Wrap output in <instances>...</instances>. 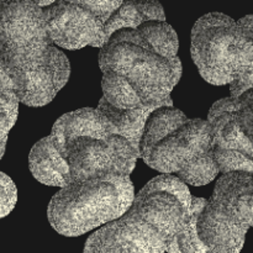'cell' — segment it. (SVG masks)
Segmentation results:
<instances>
[{"instance_id": "18", "label": "cell", "mask_w": 253, "mask_h": 253, "mask_svg": "<svg viewBox=\"0 0 253 253\" xmlns=\"http://www.w3.org/2000/svg\"><path fill=\"white\" fill-rule=\"evenodd\" d=\"M207 253H240V251H226V250H219V249H212L208 250Z\"/></svg>"}, {"instance_id": "7", "label": "cell", "mask_w": 253, "mask_h": 253, "mask_svg": "<svg viewBox=\"0 0 253 253\" xmlns=\"http://www.w3.org/2000/svg\"><path fill=\"white\" fill-rule=\"evenodd\" d=\"M137 158H140V153L121 136L78 137L64 151V160L68 166V184L89 177H130Z\"/></svg>"}, {"instance_id": "2", "label": "cell", "mask_w": 253, "mask_h": 253, "mask_svg": "<svg viewBox=\"0 0 253 253\" xmlns=\"http://www.w3.org/2000/svg\"><path fill=\"white\" fill-rule=\"evenodd\" d=\"M192 195L174 175L153 178L121 217L96 230L83 253H165L190 219Z\"/></svg>"}, {"instance_id": "14", "label": "cell", "mask_w": 253, "mask_h": 253, "mask_svg": "<svg viewBox=\"0 0 253 253\" xmlns=\"http://www.w3.org/2000/svg\"><path fill=\"white\" fill-rule=\"evenodd\" d=\"M207 204V199L192 197L190 204V219L187 226L174 237L170 246L168 247V253H207L208 247L203 244L198 237L197 232V217L203 207Z\"/></svg>"}, {"instance_id": "1", "label": "cell", "mask_w": 253, "mask_h": 253, "mask_svg": "<svg viewBox=\"0 0 253 253\" xmlns=\"http://www.w3.org/2000/svg\"><path fill=\"white\" fill-rule=\"evenodd\" d=\"M178 36L167 22H145L116 31L100 48L103 98L120 110L173 106V88L182 77Z\"/></svg>"}, {"instance_id": "6", "label": "cell", "mask_w": 253, "mask_h": 253, "mask_svg": "<svg viewBox=\"0 0 253 253\" xmlns=\"http://www.w3.org/2000/svg\"><path fill=\"white\" fill-rule=\"evenodd\" d=\"M123 1H53L43 7L47 32L54 46L79 49L85 46L101 48L106 39L105 27Z\"/></svg>"}, {"instance_id": "13", "label": "cell", "mask_w": 253, "mask_h": 253, "mask_svg": "<svg viewBox=\"0 0 253 253\" xmlns=\"http://www.w3.org/2000/svg\"><path fill=\"white\" fill-rule=\"evenodd\" d=\"M166 22L163 7L157 1H123L121 6L108 20L106 39L123 29H137L145 22Z\"/></svg>"}, {"instance_id": "5", "label": "cell", "mask_w": 253, "mask_h": 253, "mask_svg": "<svg viewBox=\"0 0 253 253\" xmlns=\"http://www.w3.org/2000/svg\"><path fill=\"white\" fill-rule=\"evenodd\" d=\"M67 59L35 1H0V73L29 74Z\"/></svg>"}, {"instance_id": "4", "label": "cell", "mask_w": 253, "mask_h": 253, "mask_svg": "<svg viewBox=\"0 0 253 253\" xmlns=\"http://www.w3.org/2000/svg\"><path fill=\"white\" fill-rule=\"evenodd\" d=\"M135 199L128 175L89 177L62 188L47 210L51 226L63 236H81L123 216Z\"/></svg>"}, {"instance_id": "9", "label": "cell", "mask_w": 253, "mask_h": 253, "mask_svg": "<svg viewBox=\"0 0 253 253\" xmlns=\"http://www.w3.org/2000/svg\"><path fill=\"white\" fill-rule=\"evenodd\" d=\"M230 84L232 99L253 89V15L235 22L221 67V85Z\"/></svg>"}, {"instance_id": "17", "label": "cell", "mask_w": 253, "mask_h": 253, "mask_svg": "<svg viewBox=\"0 0 253 253\" xmlns=\"http://www.w3.org/2000/svg\"><path fill=\"white\" fill-rule=\"evenodd\" d=\"M17 202V190L14 182L0 172V219L12 211Z\"/></svg>"}, {"instance_id": "11", "label": "cell", "mask_w": 253, "mask_h": 253, "mask_svg": "<svg viewBox=\"0 0 253 253\" xmlns=\"http://www.w3.org/2000/svg\"><path fill=\"white\" fill-rule=\"evenodd\" d=\"M106 135H118L127 140L140 153V142L148 116L153 110H120L104 98L96 108Z\"/></svg>"}, {"instance_id": "8", "label": "cell", "mask_w": 253, "mask_h": 253, "mask_svg": "<svg viewBox=\"0 0 253 253\" xmlns=\"http://www.w3.org/2000/svg\"><path fill=\"white\" fill-rule=\"evenodd\" d=\"M205 209L227 226L249 231L253 227V173L222 174Z\"/></svg>"}, {"instance_id": "15", "label": "cell", "mask_w": 253, "mask_h": 253, "mask_svg": "<svg viewBox=\"0 0 253 253\" xmlns=\"http://www.w3.org/2000/svg\"><path fill=\"white\" fill-rule=\"evenodd\" d=\"M234 118L246 156L253 162V89L234 99Z\"/></svg>"}, {"instance_id": "16", "label": "cell", "mask_w": 253, "mask_h": 253, "mask_svg": "<svg viewBox=\"0 0 253 253\" xmlns=\"http://www.w3.org/2000/svg\"><path fill=\"white\" fill-rule=\"evenodd\" d=\"M19 114V101L12 94L0 89V160L5 153L7 135L15 125Z\"/></svg>"}, {"instance_id": "10", "label": "cell", "mask_w": 253, "mask_h": 253, "mask_svg": "<svg viewBox=\"0 0 253 253\" xmlns=\"http://www.w3.org/2000/svg\"><path fill=\"white\" fill-rule=\"evenodd\" d=\"M48 137L57 151L64 157V151L78 137L105 138L108 135L104 131L96 109L84 108L61 116L54 123Z\"/></svg>"}, {"instance_id": "12", "label": "cell", "mask_w": 253, "mask_h": 253, "mask_svg": "<svg viewBox=\"0 0 253 253\" xmlns=\"http://www.w3.org/2000/svg\"><path fill=\"white\" fill-rule=\"evenodd\" d=\"M29 166L34 177L43 184L61 189L68 184V166L48 136L32 147Z\"/></svg>"}, {"instance_id": "3", "label": "cell", "mask_w": 253, "mask_h": 253, "mask_svg": "<svg viewBox=\"0 0 253 253\" xmlns=\"http://www.w3.org/2000/svg\"><path fill=\"white\" fill-rule=\"evenodd\" d=\"M140 157L152 169L183 183L205 185L219 174L209 123L168 106L151 113L140 142Z\"/></svg>"}]
</instances>
